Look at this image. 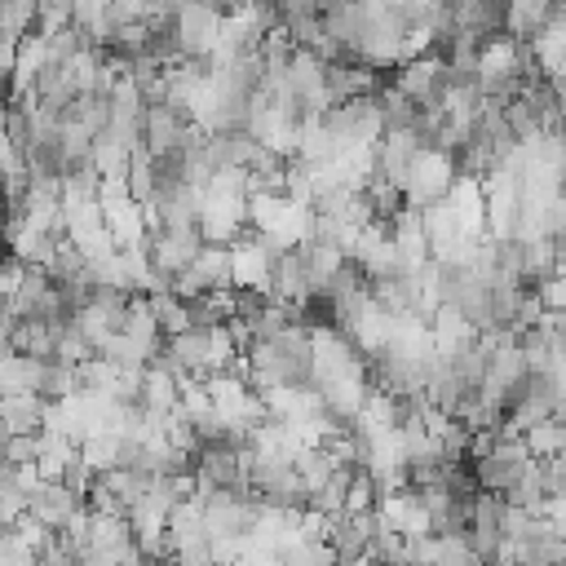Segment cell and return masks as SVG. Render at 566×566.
I'll return each instance as SVG.
<instances>
[{
	"instance_id": "cell-1",
	"label": "cell",
	"mask_w": 566,
	"mask_h": 566,
	"mask_svg": "<svg viewBox=\"0 0 566 566\" xmlns=\"http://www.w3.org/2000/svg\"><path fill=\"white\" fill-rule=\"evenodd\" d=\"M455 159L451 155H442V150H420L416 159H411V168H407V181H402V203L407 208H433V203H442L447 195H451V186H455Z\"/></svg>"
},
{
	"instance_id": "cell-2",
	"label": "cell",
	"mask_w": 566,
	"mask_h": 566,
	"mask_svg": "<svg viewBox=\"0 0 566 566\" xmlns=\"http://www.w3.org/2000/svg\"><path fill=\"white\" fill-rule=\"evenodd\" d=\"M221 9H212L208 0H186L177 9V22H172V35H177V53L181 62H208L212 49L221 44Z\"/></svg>"
},
{
	"instance_id": "cell-3",
	"label": "cell",
	"mask_w": 566,
	"mask_h": 566,
	"mask_svg": "<svg viewBox=\"0 0 566 566\" xmlns=\"http://www.w3.org/2000/svg\"><path fill=\"white\" fill-rule=\"evenodd\" d=\"M199 248H203L199 226H150L146 230V243H142L150 270L159 279H168V283H172V274H181L199 256Z\"/></svg>"
},
{
	"instance_id": "cell-4",
	"label": "cell",
	"mask_w": 566,
	"mask_h": 566,
	"mask_svg": "<svg viewBox=\"0 0 566 566\" xmlns=\"http://www.w3.org/2000/svg\"><path fill=\"white\" fill-rule=\"evenodd\" d=\"M44 531L53 535H84V522H88V504L84 495L66 491L62 482H40L31 491V509H27Z\"/></svg>"
},
{
	"instance_id": "cell-5",
	"label": "cell",
	"mask_w": 566,
	"mask_h": 566,
	"mask_svg": "<svg viewBox=\"0 0 566 566\" xmlns=\"http://www.w3.org/2000/svg\"><path fill=\"white\" fill-rule=\"evenodd\" d=\"M473 469V482L478 491H495V495H509L517 486V478L531 469V451L522 447V438H495V447L478 460H469Z\"/></svg>"
},
{
	"instance_id": "cell-6",
	"label": "cell",
	"mask_w": 566,
	"mask_h": 566,
	"mask_svg": "<svg viewBox=\"0 0 566 566\" xmlns=\"http://www.w3.org/2000/svg\"><path fill=\"white\" fill-rule=\"evenodd\" d=\"M62 239L71 248L84 252V261H97L106 252H115V234L102 217L97 203H80V208H62Z\"/></svg>"
},
{
	"instance_id": "cell-7",
	"label": "cell",
	"mask_w": 566,
	"mask_h": 566,
	"mask_svg": "<svg viewBox=\"0 0 566 566\" xmlns=\"http://www.w3.org/2000/svg\"><path fill=\"white\" fill-rule=\"evenodd\" d=\"M371 535H376V509L371 513H336V517H327V548L336 553L340 566L367 557Z\"/></svg>"
},
{
	"instance_id": "cell-8",
	"label": "cell",
	"mask_w": 566,
	"mask_h": 566,
	"mask_svg": "<svg viewBox=\"0 0 566 566\" xmlns=\"http://www.w3.org/2000/svg\"><path fill=\"white\" fill-rule=\"evenodd\" d=\"M49 402L40 394H9L0 398V433H44Z\"/></svg>"
},
{
	"instance_id": "cell-9",
	"label": "cell",
	"mask_w": 566,
	"mask_h": 566,
	"mask_svg": "<svg viewBox=\"0 0 566 566\" xmlns=\"http://www.w3.org/2000/svg\"><path fill=\"white\" fill-rule=\"evenodd\" d=\"M553 9H557V0H504V35L526 44L548 22Z\"/></svg>"
},
{
	"instance_id": "cell-10",
	"label": "cell",
	"mask_w": 566,
	"mask_h": 566,
	"mask_svg": "<svg viewBox=\"0 0 566 566\" xmlns=\"http://www.w3.org/2000/svg\"><path fill=\"white\" fill-rule=\"evenodd\" d=\"M80 460V447L71 442V438H62V433H40V460H35V473L44 478V482H57L71 464Z\"/></svg>"
},
{
	"instance_id": "cell-11",
	"label": "cell",
	"mask_w": 566,
	"mask_h": 566,
	"mask_svg": "<svg viewBox=\"0 0 566 566\" xmlns=\"http://www.w3.org/2000/svg\"><path fill=\"white\" fill-rule=\"evenodd\" d=\"M522 447L531 451V460H553L566 451V420H539V424H526L522 429Z\"/></svg>"
},
{
	"instance_id": "cell-12",
	"label": "cell",
	"mask_w": 566,
	"mask_h": 566,
	"mask_svg": "<svg viewBox=\"0 0 566 566\" xmlns=\"http://www.w3.org/2000/svg\"><path fill=\"white\" fill-rule=\"evenodd\" d=\"M146 310H150V318L159 323L164 336H177V332L190 327V305L172 292H146Z\"/></svg>"
},
{
	"instance_id": "cell-13",
	"label": "cell",
	"mask_w": 566,
	"mask_h": 566,
	"mask_svg": "<svg viewBox=\"0 0 566 566\" xmlns=\"http://www.w3.org/2000/svg\"><path fill=\"white\" fill-rule=\"evenodd\" d=\"M27 509H31V491L22 486L18 469L0 460V526H13L18 517H27Z\"/></svg>"
},
{
	"instance_id": "cell-14",
	"label": "cell",
	"mask_w": 566,
	"mask_h": 566,
	"mask_svg": "<svg viewBox=\"0 0 566 566\" xmlns=\"http://www.w3.org/2000/svg\"><path fill=\"white\" fill-rule=\"evenodd\" d=\"M80 460H84L93 473H106V469H115V460H119V433H111V429H102V433H88V438L80 442Z\"/></svg>"
},
{
	"instance_id": "cell-15",
	"label": "cell",
	"mask_w": 566,
	"mask_h": 566,
	"mask_svg": "<svg viewBox=\"0 0 566 566\" xmlns=\"http://www.w3.org/2000/svg\"><path fill=\"white\" fill-rule=\"evenodd\" d=\"M35 31V0H0V35L22 40Z\"/></svg>"
},
{
	"instance_id": "cell-16",
	"label": "cell",
	"mask_w": 566,
	"mask_h": 566,
	"mask_svg": "<svg viewBox=\"0 0 566 566\" xmlns=\"http://www.w3.org/2000/svg\"><path fill=\"white\" fill-rule=\"evenodd\" d=\"M0 455L13 469H31L40 460V433H9V438L0 433Z\"/></svg>"
},
{
	"instance_id": "cell-17",
	"label": "cell",
	"mask_w": 566,
	"mask_h": 566,
	"mask_svg": "<svg viewBox=\"0 0 566 566\" xmlns=\"http://www.w3.org/2000/svg\"><path fill=\"white\" fill-rule=\"evenodd\" d=\"M535 301L539 310H553V314H566V274H548L544 283H535Z\"/></svg>"
},
{
	"instance_id": "cell-18",
	"label": "cell",
	"mask_w": 566,
	"mask_h": 566,
	"mask_svg": "<svg viewBox=\"0 0 566 566\" xmlns=\"http://www.w3.org/2000/svg\"><path fill=\"white\" fill-rule=\"evenodd\" d=\"M13 62H18V40L0 35V80H9V75H13Z\"/></svg>"
},
{
	"instance_id": "cell-19",
	"label": "cell",
	"mask_w": 566,
	"mask_h": 566,
	"mask_svg": "<svg viewBox=\"0 0 566 566\" xmlns=\"http://www.w3.org/2000/svg\"><path fill=\"white\" fill-rule=\"evenodd\" d=\"M349 566H385V562H376V557H358V562H349Z\"/></svg>"
}]
</instances>
